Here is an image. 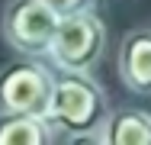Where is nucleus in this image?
I'll return each instance as SVG.
<instances>
[{"mask_svg":"<svg viewBox=\"0 0 151 145\" xmlns=\"http://www.w3.org/2000/svg\"><path fill=\"white\" fill-rule=\"evenodd\" d=\"M45 119L52 123L55 136H68L71 142H100V132L109 119V103L103 87L87 71L58 68Z\"/></svg>","mask_w":151,"mask_h":145,"instance_id":"obj_1","label":"nucleus"},{"mask_svg":"<svg viewBox=\"0 0 151 145\" xmlns=\"http://www.w3.org/2000/svg\"><path fill=\"white\" fill-rule=\"evenodd\" d=\"M106 49V26L93 10H77L61 16L52 39L48 58L61 71H90Z\"/></svg>","mask_w":151,"mask_h":145,"instance_id":"obj_2","label":"nucleus"},{"mask_svg":"<svg viewBox=\"0 0 151 145\" xmlns=\"http://www.w3.org/2000/svg\"><path fill=\"white\" fill-rule=\"evenodd\" d=\"M55 94V71L26 55L0 71V113H35L45 116Z\"/></svg>","mask_w":151,"mask_h":145,"instance_id":"obj_3","label":"nucleus"},{"mask_svg":"<svg viewBox=\"0 0 151 145\" xmlns=\"http://www.w3.org/2000/svg\"><path fill=\"white\" fill-rule=\"evenodd\" d=\"M58 23L61 16L45 0H13L6 16H3V32H6V42L19 55L48 58Z\"/></svg>","mask_w":151,"mask_h":145,"instance_id":"obj_4","label":"nucleus"},{"mask_svg":"<svg viewBox=\"0 0 151 145\" xmlns=\"http://www.w3.org/2000/svg\"><path fill=\"white\" fill-rule=\"evenodd\" d=\"M119 78L132 94H151V29L125 32L119 45Z\"/></svg>","mask_w":151,"mask_h":145,"instance_id":"obj_5","label":"nucleus"},{"mask_svg":"<svg viewBox=\"0 0 151 145\" xmlns=\"http://www.w3.org/2000/svg\"><path fill=\"white\" fill-rule=\"evenodd\" d=\"M100 142H106V145H151V113L132 110V107L113 110L106 126H103V132H100Z\"/></svg>","mask_w":151,"mask_h":145,"instance_id":"obj_6","label":"nucleus"},{"mask_svg":"<svg viewBox=\"0 0 151 145\" xmlns=\"http://www.w3.org/2000/svg\"><path fill=\"white\" fill-rule=\"evenodd\" d=\"M55 129L35 113H0V145H45Z\"/></svg>","mask_w":151,"mask_h":145,"instance_id":"obj_7","label":"nucleus"},{"mask_svg":"<svg viewBox=\"0 0 151 145\" xmlns=\"http://www.w3.org/2000/svg\"><path fill=\"white\" fill-rule=\"evenodd\" d=\"M58 16H68V13H77V10H90L93 0H45Z\"/></svg>","mask_w":151,"mask_h":145,"instance_id":"obj_8","label":"nucleus"}]
</instances>
